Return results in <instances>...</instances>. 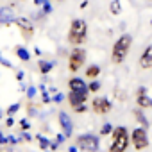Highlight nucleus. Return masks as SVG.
Instances as JSON below:
<instances>
[{"label": "nucleus", "mask_w": 152, "mask_h": 152, "mask_svg": "<svg viewBox=\"0 0 152 152\" xmlns=\"http://www.w3.org/2000/svg\"><path fill=\"white\" fill-rule=\"evenodd\" d=\"M88 39V23L83 18H75L70 23L68 29V43L73 47H81Z\"/></svg>", "instance_id": "nucleus-1"}, {"label": "nucleus", "mask_w": 152, "mask_h": 152, "mask_svg": "<svg viewBox=\"0 0 152 152\" xmlns=\"http://www.w3.org/2000/svg\"><path fill=\"white\" fill-rule=\"evenodd\" d=\"M131 47H132V36L131 34H122L111 48V61L115 64H122L125 61V57L129 56Z\"/></svg>", "instance_id": "nucleus-2"}, {"label": "nucleus", "mask_w": 152, "mask_h": 152, "mask_svg": "<svg viewBox=\"0 0 152 152\" xmlns=\"http://www.w3.org/2000/svg\"><path fill=\"white\" fill-rule=\"evenodd\" d=\"M129 141H131V136H129V131L127 127L124 125H118L113 129L111 132V145H109V152H125L127 147H129Z\"/></svg>", "instance_id": "nucleus-3"}, {"label": "nucleus", "mask_w": 152, "mask_h": 152, "mask_svg": "<svg viewBox=\"0 0 152 152\" xmlns=\"http://www.w3.org/2000/svg\"><path fill=\"white\" fill-rule=\"evenodd\" d=\"M84 63H86V50L81 48V47H75L70 52V56H68V68H70V72H73V73L79 72L84 66Z\"/></svg>", "instance_id": "nucleus-4"}, {"label": "nucleus", "mask_w": 152, "mask_h": 152, "mask_svg": "<svg viewBox=\"0 0 152 152\" xmlns=\"http://www.w3.org/2000/svg\"><path fill=\"white\" fill-rule=\"evenodd\" d=\"M131 143L136 150H145L148 147V134L145 127H136L131 132Z\"/></svg>", "instance_id": "nucleus-5"}, {"label": "nucleus", "mask_w": 152, "mask_h": 152, "mask_svg": "<svg viewBox=\"0 0 152 152\" xmlns=\"http://www.w3.org/2000/svg\"><path fill=\"white\" fill-rule=\"evenodd\" d=\"M77 147L81 150H84V152H97L99 147H100V141H99V138L95 134L88 132V134H81L77 138Z\"/></svg>", "instance_id": "nucleus-6"}, {"label": "nucleus", "mask_w": 152, "mask_h": 152, "mask_svg": "<svg viewBox=\"0 0 152 152\" xmlns=\"http://www.w3.org/2000/svg\"><path fill=\"white\" fill-rule=\"evenodd\" d=\"M91 109H93L97 115H107V113L113 109V104H111L106 97H97V99H93V102H91Z\"/></svg>", "instance_id": "nucleus-7"}, {"label": "nucleus", "mask_w": 152, "mask_h": 152, "mask_svg": "<svg viewBox=\"0 0 152 152\" xmlns=\"http://www.w3.org/2000/svg\"><path fill=\"white\" fill-rule=\"evenodd\" d=\"M15 23H16V27L20 29V32H22V36H23L25 39H29V38L34 36V27H32V23H31L27 18H16Z\"/></svg>", "instance_id": "nucleus-8"}, {"label": "nucleus", "mask_w": 152, "mask_h": 152, "mask_svg": "<svg viewBox=\"0 0 152 152\" xmlns=\"http://www.w3.org/2000/svg\"><path fill=\"white\" fill-rule=\"evenodd\" d=\"M88 93L90 91H70L68 93V104L72 106V107H77V106H81V104H86V100H88Z\"/></svg>", "instance_id": "nucleus-9"}, {"label": "nucleus", "mask_w": 152, "mask_h": 152, "mask_svg": "<svg viewBox=\"0 0 152 152\" xmlns=\"http://www.w3.org/2000/svg\"><path fill=\"white\" fill-rule=\"evenodd\" d=\"M138 64H140L141 70H150V68H152V45H148V47L141 52V56H140V59H138Z\"/></svg>", "instance_id": "nucleus-10"}, {"label": "nucleus", "mask_w": 152, "mask_h": 152, "mask_svg": "<svg viewBox=\"0 0 152 152\" xmlns=\"http://www.w3.org/2000/svg\"><path fill=\"white\" fill-rule=\"evenodd\" d=\"M150 97L147 95V90L145 88H138V91H136V104H138V107L140 109H147V107H150Z\"/></svg>", "instance_id": "nucleus-11"}, {"label": "nucleus", "mask_w": 152, "mask_h": 152, "mask_svg": "<svg viewBox=\"0 0 152 152\" xmlns=\"http://www.w3.org/2000/svg\"><path fill=\"white\" fill-rule=\"evenodd\" d=\"M68 88H70V91H88V84L81 77H72L68 81Z\"/></svg>", "instance_id": "nucleus-12"}, {"label": "nucleus", "mask_w": 152, "mask_h": 152, "mask_svg": "<svg viewBox=\"0 0 152 152\" xmlns=\"http://www.w3.org/2000/svg\"><path fill=\"white\" fill-rule=\"evenodd\" d=\"M59 124H61V129H63V132H64V136L68 138V136H72V131H73V127H72V120H70V116L66 115V113H59Z\"/></svg>", "instance_id": "nucleus-13"}, {"label": "nucleus", "mask_w": 152, "mask_h": 152, "mask_svg": "<svg viewBox=\"0 0 152 152\" xmlns=\"http://www.w3.org/2000/svg\"><path fill=\"white\" fill-rule=\"evenodd\" d=\"M15 22V16L11 13V9H0V23H4V25H9Z\"/></svg>", "instance_id": "nucleus-14"}, {"label": "nucleus", "mask_w": 152, "mask_h": 152, "mask_svg": "<svg viewBox=\"0 0 152 152\" xmlns=\"http://www.w3.org/2000/svg\"><path fill=\"white\" fill-rule=\"evenodd\" d=\"M99 75H100V66H99V64H91V66L86 68V79L95 81Z\"/></svg>", "instance_id": "nucleus-15"}, {"label": "nucleus", "mask_w": 152, "mask_h": 152, "mask_svg": "<svg viewBox=\"0 0 152 152\" xmlns=\"http://www.w3.org/2000/svg\"><path fill=\"white\" fill-rule=\"evenodd\" d=\"M15 54H16L22 61H29V59H31L29 50H27V48H23V47H16V48H15Z\"/></svg>", "instance_id": "nucleus-16"}, {"label": "nucleus", "mask_w": 152, "mask_h": 152, "mask_svg": "<svg viewBox=\"0 0 152 152\" xmlns=\"http://www.w3.org/2000/svg\"><path fill=\"white\" fill-rule=\"evenodd\" d=\"M109 13H111V15H120V13H122V4H120V0H113V2L109 4Z\"/></svg>", "instance_id": "nucleus-17"}, {"label": "nucleus", "mask_w": 152, "mask_h": 152, "mask_svg": "<svg viewBox=\"0 0 152 152\" xmlns=\"http://www.w3.org/2000/svg\"><path fill=\"white\" fill-rule=\"evenodd\" d=\"M52 68H54L52 63H48V61H39V72H41V73H48V72H52Z\"/></svg>", "instance_id": "nucleus-18"}, {"label": "nucleus", "mask_w": 152, "mask_h": 152, "mask_svg": "<svg viewBox=\"0 0 152 152\" xmlns=\"http://www.w3.org/2000/svg\"><path fill=\"white\" fill-rule=\"evenodd\" d=\"M134 116H136V118L140 120V124H141V125H143V127L147 129V125H148V122H147V118H145V115H141V111H140V109H136V111H134Z\"/></svg>", "instance_id": "nucleus-19"}, {"label": "nucleus", "mask_w": 152, "mask_h": 152, "mask_svg": "<svg viewBox=\"0 0 152 152\" xmlns=\"http://www.w3.org/2000/svg\"><path fill=\"white\" fill-rule=\"evenodd\" d=\"M99 90H100V83H99V81H93V83L88 86V91H90V93H97Z\"/></svg>", "instance_id": "nucleus-20"}, {"label": "nucleus", "mask_w": 152, "mask_h": 152, "mask_svg": "<svg viewBox=\"0 0 152 152\" xmlns=\"http://www.w3.org/2000/svg\"><path fill=\"white\" fill-rule=\"evenodd\" d=\"M113 129H115V127L107 124V125H104V127H102V131H100V132H102V134H109V132H113Z\"/></svg>", "instance_id": "nucleus-21"}, {"label": "nucleus", "mask_w": 152, "mask_h": 152, "mask_svg": "<svg viewBox=\"0 0 152 152\" xmlns=\"http://www.w3.org/2000/svg\"><path fill=\"white\" fill-rule=\"evenodd\" d=\"M86 109H88V107H86L84 104H81V106H77V107H75V113H84Z\"/></svg>", "instance_id": "nucleus-22"}, {"label": "nucleus", "mask_w": 152, "mask_h": 152, "mask_svg": "<svg viewBox=\"0 0 152 152\" xmlns=\"http://www.w3.org/2000/svg\"><path fill=\"white\" fill-rule=\"evenodd\" d=\"M16 111H18V104H15V106H11V107L7 109V113H9V115H13V113H16Z\"/></svg>", "instance_id": "nucleus-23"}, {"label": "nucleus", "mask_w": 152, "mask_h": 152, "mask_svg": "<svg viewBox=\"0 0 152 152\" xmlns=\"http://www.w3.org/2000/svg\"><path fill=\"white\" fill-rule=\"evenodd\" d=\"M43 9H45V13H50V11H52L50 4H47V2H43Z\"/></svg>", "instance_id": "nucleus-24"}, {"label": "nucleus", "mask_w": 152, "mask_h": 152, "mask_svg": "<svg viewBox=\"0 0 152 152\" xmlns=\"http://www.w3.org/2000/svg\"><path fill=\"white\" fill-rule=\"evenodd\" d=\"M39 145H41V148H43V147L48 145V141H47V140H39Z\"/></svg>", "instance_id": "nucleus-25"}, {"label": "nucleus", "mask_w": 152, "mask_h": 152, "mask_svg": "<svg viewBox=\"0 0 152 152\" xmlns=\"http://www.w3.org/2000/svg\"><path fill=\"white\" fill-rule=\"evenodd\" d=\"M29 125H31V124H27V120H22V127H23V129H27Z\"/></svg>", "instance_id": "nucleus-26"}, {"label": "nucleus", "mask_w": 152, "mask_h": 152, "mask_svg": "<svg viewBox=\"0 0 152 152\" xmlns=\"http://www.w3.org/2000/svg\"><path fill=\"white\" fill-rule=\"evenodd\" d=\"M0 143H6V138L2 136V132H0Z\"/></svg>", "instance_id": "nucleus-27"}, {"label": "nucleus", "mask_w": 152, "mask_h": 152, "mask_svg": "<svg viewBox=\"0 0 152 152\" xmlns=\"http://www.w3.org/2000/svg\"><path fill=\"white\" fill-rule=\"evenodd\" d=\"M70 152H75V147H72V148H70Z\"/></svg>", "instance_id": "nucleus-28"}, {"label": "nucleus", "mask_w": 152, "mask_h": 152, "mask_svg": "<svg viewBox=\"0 0 152 152\" xmlns=\"http://www.w3.org/2000/svg\"><path fill=\"white\" fill-rule=\"evenodd\" d=\"M57 2H63V0H57Z\"/></svg>", "instance_id": "nucleus-29"}, {"label": "nucleus", "mask_w": 152, "mask_h": 152, "mask_svg": "<svg viewBox=\"0 0 152 152\" xmlns=\"http://www.w3.org/2000/svg\"><path fill=\"white\" fill-rule=\"evenodd\" d=\"M0 116H2V113H0Z\"/></svg>", "instance_id": "nucleus-30"}, {"label": "nucleus", "mask_w": 152, "mask_h": 152, "mask_svg": "<svg viewBox=\"0 0 152 152\" xmlns=\"http://www.w3.org/2000/svg\"><path fill=\"white\" fill-rule=\"evenodd\" d=\"M150 2H152V0H150Z\"/></svg>", "instance_id": "nucleus-31"}]
</instances>
